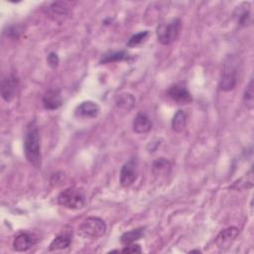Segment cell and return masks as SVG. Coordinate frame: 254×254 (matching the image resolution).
Returning a JSON list of instances; mask_svg holds the SVG:
<instances>
[{
    "mask_svg": "<svg viewBox=\"0 0 254 254\" xmlns=\"http://www.w3.org/2000/svg\"><path fill=\"white\" fill-rule=\"evenodd\" d=\"M252 187H253V170L251 167L250 170L245 174V176L239 179L237 182H235L231 188H235L236 190H239V189H245V188L250 189Z\"/></svg>",
    "mask_w": 254,
    "mask_h": 254,
    "instance_id": "obj_22",
    "label": "cell"
},
{
    "mask_svg": "<svg viewBox=\"0 0 254 254\" xmlns=\"http://www.w3.org/2000/svg\"><path fill=\"white\" fill-rule=\"evenodd\" d=\"M250 4L242 3L237 7V22L240 26H247L251 21V13H250Z\"/></svg>",
    "mask_w": 254,
    "mask_h": 254,
    "instance_id": "obj_19",
    "label": "cell"
},
{
    "mask_svg": "<svg viewBox=\"0 0 254 254\" xmlns=\"http://www.w3.org/2000/svg\"><path fill=\"white\" fill-rule=\"evenodd\" d=\"M24 152L28 162L35 168L41 167V147L40 134L35 122H31L25 132L24 136Z\"/></svg>",
    "mask_w": 254,
    "mask_h": 254,
    "instance_id": "obj_1",
    "label": "cell"
},
{
    "mask_svg": "<svg viewBox=\"0 0 254 254\" xmlns=\"http://www.w3.org/2000/svg\"><path fill=\"white\" fill-rule=\"evenodd\" d=\"M106 223L97 216H90L84 219L79 225V234L84 238L98 239L106 232Z\"/></svg>",
    "mask_w": 254,
    "mask_h": 254,
    "instance_id": "obj_2",
    "label": "cell"
},
{
    "mask_svg": "<svg viewBox=\"0 0 254 254\" xmlns=\"http://www.w3.org/2000/svg\"><path fill=\"white\" fill-rule=\"evenodd\" d=\"M43 105L48 110L58 109L62 105V95L59 89H50L48 90L42 99Z\"/></svg>",
    "mask_w": 254,
    "mask_h": 254,
    "instance_id": "obj_11",
    "label": "cell"
},
{
    "mask_svg": "<svg viewBox=\"0 0 254 254\" xmlns=\"http://www.w3.org/2000/svg\"><path fill=\"white\" fill-rule=\"evenodd\" d=\"M135 102H136V100L134 96L129 93H122L118 95L115 99L116 106L124 110H130L131 108H133V106L135 105Z\"/></svg>",
    "mask_w": 254,
    "mask_h": 254,
    "instance_id": "obj_17",
    "label": "cell"
},
{
    "mask_svg": "<svg viewBox=\"0 0 254 254\" xmlns=\"http://www.w3.org/2000/svg\"><path fill=\"white\" fill-rule=\"evenodd\" d=\"M237 83L235 72L233 71H226L224 72L220 82H219V89L223 92L232 91Z\"/></svg>",
    "mask_w": 254,
    "mask_h": 254,
    "instance_id": "obj_16",
    "label": "cell"
},
{
    "mask_svg": "<svg viewBox=\"0 0 254 254\" xmlns=\"http://www.w3.org/2000/svg\"><path fill=\"white\" fill-rule=\"evenodd\" d=\"M152 172L155 177L165 178L171 173V164L165 158H158L153 162Z\"/></svg>",
    "mask_w": 254,
    "mask_h": 254,
    "instance_id": "obj_14",
    "label": "cell"
},
{
    "mask_svg": "<svg viewBox=\"0 0 254 254\" xmlns=\"http://www.w3.org/2000/svg\"><path fill=\"white\" fill-rule=\"evenodd\" d=\"M58 203L69 209L82 208L86 203V196L84 192L78 188H68L61 192L58 196Z\"/></svg>",
    "mask_w": 254,
    "mask_h": 254,
    "instance_id": "obj_4",
    "label": "cell"
},
{
    "mask_svg": "<svg viewBox=\"0 0 254 254\" xmlns=\"http://www.w3.org/2000/svg\"><path fill=\"white\" fill-rule=\"evenodd\" d=\"M144 230L145 229L143 227H139V228L131 229L130 231H126L120 236V242L123 245H129V244L135 243V241L139 240L144 236V232H145Z\"/></svg>",
    "mask_w": 254,
    "mask_h": 254,
    "instance_id": "obj_18",
    "label": "cell"
},
{
    "mask_svg": "<svg viewBox=\"0 0 254 254\" xmlns=\"http://www.w3.org/2000/svg\"><path fill=\"white\" fill-rule=\"evenodd\" d=\"M239 235V229L235 226L227 227L223 230H221L216 238H215V244L219 249H227L229 248L232 243L236 240V238Z\"/></svg>",
    "mask_w": 254,
    "mask_h": 254,
    "instance_id": "obj_6",
    "label": "cell"
},
{
    "mask_svg": "<svg viewBox=\"0 0 254 254\" xmlns=\"http://www.w3.org/2000/svg\"><path fill=\"white\" fill-rule=\"evenodd\" d=\"M101 108L94 102H82L75 111V114L79 117H97L100 114Z\"/></svg>",
    "mask_w": 254,
    "mask_h": 254,
    "instance_id": "obj_12",
    "label": "cell"
},
{
    "mask_svg": "<svg viewBox=\"0 0 254 254\" xmlns=\"http://www.w3.org/2000/svg\"><path fill=\"white\" fill-rule=\"evenodd\" d=\"M128 58V54L125 51H112L102 55L100 63L101 64H107V63H114L126 60Z\"/></svg>",
    "mask_w": 254,
    "mask_h": 254,
    "instance_id": "obj_20",
    "label": "cell"
},
{
    "mask_svg": "<svg viewBox=\"0 0 254 254\" xmlns=\"http://www.w3.org/2000/svg\"><path fill=\"white\" fill-rule=\"evenodd\" d=\"M187 124V114L184 110H178L172 119V128L176 132H182Z\"/></svg>",
    "mask_w": 254,
    "mask_h": 254,
    "instance_id": "obj_21",
    "label": "cell"
},
{
    "mask_svg": "<svg viewBox=\"0 0 254 254\" xmlns=\"http://www.w3.org/2000/svg\"><path fill=\"white\" fill-rule=\"evenodd\" d=\"M72 244V236L68 233H61L57 235L54 240L51 242L49 250L50 251H56V250H63Z\"/></svg>",
    "mask_w": 254,
    "mask_h": 254,
    "instance_id": "obj_15",
    "label": "cell"
},
{
    "mask_svg": "<svg viewBox=\"0 0 254 254\" xmlns=\"http://www.w3.org/2000/svg\"><path fill=\"white\" fill-rule=\"evenodd\" d=\"M182 30V21L179 18L162 23L157 27V39L162 45L168 46L178 40Z\"/></svg>",
    "mask_w": 254,
    "mask_h": 254,
    "instance_id": "obj_3",
    "label": "cell"
},
{
    "mask_svg": "<svg viewBox=\"0 0 254 254\" xmlns=\"http://www.w3.org/2000/svg\"><path fill=\"white\" fill-rule=\"evenodd\" d=\"M19 88V80L18 78L11 74L9 76H6L2 79L1 85H0V92H1L2 99L10 102L17 95V91Z\"/></svg>",
    "mask_w": 254,
    "mask_h": 254,
    "instance_id": "obj_5",
    "label": "cell"
},
{
    "mask_svg": "<svg viewBox=\"0 0 254 254\" xmlns=\"http://www.w3.org/2000/svg\"><path fill=\"white\" fill-rule=\"evenodd\" d=\"M69 8L70 7L68 6L67 2H61V1L53 2L46 8V13L55 22H58L59 24H61L69 16V13H70Z\"/></svg>",
    "mask_w": 254,
    "mask_h": 254,
    "instance_id": "obj_8",
    "label": "cell"
},
{
    "mask_svg": "<svg viewBox=\"0 0 254 254\" xmlns=\"http://www.w3.org/2000/svg\"><path fill=\"white\" fill-rule=\"evenodd\" d=\"M152 129V122L146 113L139 112L133 120V130L138 134L148 133Z\"/></svg>",
    "mask_w": 254,
    "mask_h": 254,
    "instance_id": "obj_13",
    "label": "cell"
},
{
    "mask_svg": "<svg viewBox=\"0 0 254 254\" xmlns=\"http://www.w3.org/2000/svg\"><path fill=\"white\" fill-rule=\"evenodd\" d=\"M148 36V31H142L135 35H133L127 42V47H135L137 45H140Z\"/></svg>",
    "mask_w": 254,
    "mask_h": 254,
    "instance_id": "obj_24",
    "label": "cell"
},
{
    "mask_svg": "<svg viewBox=\"0 0 254 254\" xmlns=\"http://www.w3.org/2000/svg\"><path fill=\"white\" fill-rule=\"evenodd\" d=\"M47 62H48V64H49L50 67L56 68V67H58L60 60H59L58 55H57L56 53H50V54L48 55V57H47Z\"/></svg>",
    "mask_w": 254,
    "mask_h": 254,
    "instance_id": "obj_27",
    "label": "cell"
},
{
    "mask_svg": "<svg viewBox=\"0 0 254 254\" xmlns=\"http://www.w3.org/2000/svg\"><path fill=\"white\" fill-rule=\"evenodd\" d=\"M253 90H254L253 79H251L243 95V102L248 109H252L254 106V91Z\"/></svg>",
    "mask_w": 254,
    "mask_h": 254,
    "instance_id": "obj_23",
    "label": "cell"
},
{
    "mask_svg": "<svg viewBox=\"0 0 254 254\" xmlns=\"http://www.w3.org/2000/svg\"><path fill=\"white\" fill-rule=\"evenodd\" d=\"M141 248L138 244L132 243L129 245H125V247L122 249V252L124 253H141Z\"/></svg>",
    "mask_w": 254,
    "mask_h": 254,
    "instance_id": "obj_26",
    "label": "cell"
},
{
    "mask_svg": "<svg viewBox=\"0 0 254 254\" xmlns=\"http://www.w3.org/2000/svg\"><path fill=\"white\" fill-rule=\"evenodd\" d=\"M5 34L10 38H18L21 34V29L19 26H10L7 28V31H5Z\"/></svg>",
    "mask_w": 254,
    "mask_h": 254,
    "instance_id": "obj_25",
    "label": "cell"
},
{
    "mask_svg": "<svg viewBox=\"0 0 254 254\" xmlns=\"http://www.w3.org/2000/svg\"><path fill=\"white\" fill-rule=\"evenodd\" d=\"M38 242L35 234L30 232H21L13 240V248L18 252H24L31 249Z\"/></svg>",
    "mask_w": 254,
    "mask_h": 254,
    "instance_id": "obj_10",
    "label": "cell"
},
{
    "mask_svg": "<svg viewBox=\"0 0 254 254\" xmlns=\"http://www.w3.org/2000/svg\"><path fill=\"white\" fill-rule=\"evenodd\" d=\"M167 95L171 100H173L174 102H176L180 104L190 103L193 100L191 93L188 91L187 87L184 84L173 85L168 90Z\"/></svg>",
    "mask_w": 254,
    "mask_h": 254,
    "instance_id": "obj_9",
    "label": "cell"
},
{
    "mask_svg": "<svg viewBox=\"0 0 254 254\" xmlns=\"http://www.w3.org/2000/svg\"><path fill=\"white\" fill-rule=\"evenodd\" d=\"M137 179V163L134 159L126 162L120 171V184L124 188H128Z\"/></svg>",
    "mask_w": 254,
    "mask_h": 254,
    "instance_id": "obj_7",
    "label": "cell"
}]
</instances>
